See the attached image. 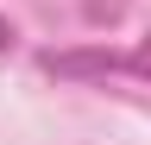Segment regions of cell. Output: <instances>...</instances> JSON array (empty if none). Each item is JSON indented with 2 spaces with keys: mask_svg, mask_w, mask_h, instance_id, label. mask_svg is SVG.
I'll use <instances>...</instances> for the list:
<instances>
[{
  "mask_svg": "<svg viewBox=\"0 0 151 145\" xmlns=\"http://www.w3.org/2000/svg\"><path fill=\"white\" fill-rule=\"evenodd\" d=\"M38 63H44L50 76L82 82V76H113V69H126V50H44Z\"/></svg>",
  "mask_w": 151,
  "mask_h": 145,
  "instance_id": "cell-1",
  "label": "cell"
},
{
  "mask_svg": "<svg viewBox=\"0 0 151 145\" xmlns=\"http://www.w3.org/2000/svg\"><path fill=\"white\" fill-rule=\"evenodd\" d=\"M126 76H139V82H151V32H145V38H139V44L126 50Z\"/></svg>",
  "mask_w": 151,
  "mask_h": 145,
  "instance_id": "cell-2",
  "label": "cell"
},
{
  "mask_svg": "<svg viewBox=\"0 0 151 145\" xmlns=\"http://www.w3.org/2000/svg\"><path fill=\"white\" fill-rule=\"evenodd\" d=\"M13 44H19V25L6 19V13H0V57H6V50H13Z\"/></svg>",
  "mask_w": 151,
  "mask_h": 145,
  "instance_id": "cell-3",
  "label": "cell"
}]
</instances>
